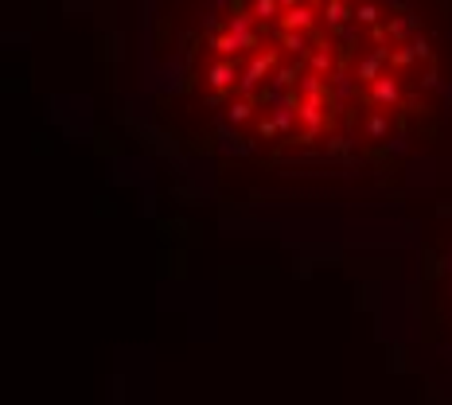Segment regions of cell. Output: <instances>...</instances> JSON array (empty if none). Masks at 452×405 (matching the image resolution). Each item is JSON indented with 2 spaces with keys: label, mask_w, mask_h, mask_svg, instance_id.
<instances>
[{
  "label": "cell",
  "mask_w": 452,
  "mask_h": 405,
  "mask_svg": "<svg viewBox=\"0 0 452 405\" xmlns=\"http://www.w3.org/2000/svg\"><path fill=\"white\" fill-rule=\"evenodd\" d=\"M183 86L242 148L386 167L440 132L452 71L425 0H218Z\"/></svg>",
  "instance_id": "6da1fadb"
}]
</instances>
